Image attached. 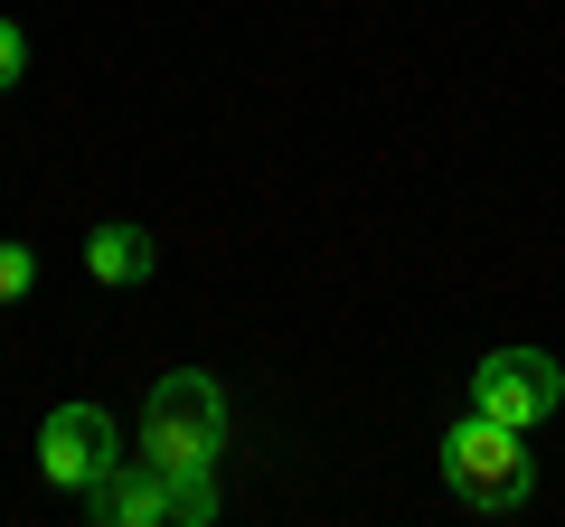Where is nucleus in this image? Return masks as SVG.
<instances>
[{
    "instance_id": "8",
    "label": "nucleus",
    "mask_w": 565,
    "mask_h": 527,
    "mask_svg": "<svg viewBox=\"0 0 565 527\" xmlns=\"http://www.w3.org/2000/svg\"><path fill=\"white\" fill-rule=\"evenodd\" d=\"M29 283H39V255L29 245H0V302H20Z\"/></svg>"
},
{
    "instance_id": "1",
    "label": "nucleus",
    "mask_w": 565,
    "mask_h": 527,
    "mask_svg": "<svg viewBox=\"0 0 565 527\" xmlns=\"http://www.w3.org/2000/svg\"><path fill=\"white\" fill-rule=\"evenodd\" d=\"M444 490H452L462 508H481V518H509V508H527V490H537V462H527V433L471 406L462 424L444 433Z\"/></svg>"
},
{
    "instance_id": "3",
    "label": "nucleus",
    "mask_w": 565,
    "mask_h": 527,
    "mask_svg": "<svg viewBox=\"0 0 565 527\" xmlns=\"http://www.w3.org/2000/svg\"><path fill=\"white\" fill-rule=\"evenodd\" d=\"M471 406L527 433V424H546V415L565 406V367L546 358V348H490V358L471 367Z\"/></svg>"
},
{
    "instance_id": "6",
    "label": "nucleus",
    "mask_w": 565,
    "mask_h": 527,
    "mask_svg": "<svg viewBox=\"0 0 565 527\" xmlns=\"http://www.w3.org/2000/svg\"><path fill=\"white\" fill-rule=\"evenodd\" d=\"M85 273H95V283H114V292H132V283H151V236H141V226H95V236H85Z\"/></svg>"
},
{
    "instance_id": "7",
    "label": "nucleus",
    "mask_w": 565,
    "mask_h": 527,
    "mask_svg": "<svg viewBox=\"0 0 565 527\" xmlns=\"http://www.w3.org/2000/svg\"><path fill=\"white\" fill-rule=\"evenodd\" d=\"M170 518L207 527V518H217V481H207V471H170Z\"/></svg>"
},
{
    "instance_id": "4",
    "label": "nucleus",
    "mask_w": 565,
    "mask_h": 527,
    "mask_svg": "<svg viewBox=\"0 0 565 527\" xmlns=\"http://www.w3.org/2000/svg\"><path fill=\"white\" fill-rule=\"evenodd\" d=\"M39 471L57 490H85V481H104L114 471V415L104 406H57L39 424Z\"/></svg>"
},
{
    "instance_id": "9",
    "label": "nucleus",
    "mask_w": 565,
    "mask_h": 527,
    "mask_svg": "<svg viewBox=\"0 0 565 527\" xmlns=\"http://www.w3.org/2000/svg\"><path fill=\"white\" fill-rule=\"evenodd\" d=\"M20 76H29V39L20 20H0V95H20Z\"/></svg>"
},
{
    "instance_id": "2",
    "label": "nucleus",
    "mask_w": 565,
    "mask_h": 527,
    "mask_svg": "<svg viewBox=\"0 0 565 527\" xmlns=\"http://www.w3.org/2000/svg\"><path fill=\"white\" fill-rule=\"evenodd\" d=\"M141 452L161 471H217L226 452V386L207 367H170L151 396H141Z\"/></svg>"
},
{
    "instance_id": "5",
    "label": "nucleus",
    "mask_w": 565,
    "mask_h": 527,
    "mask_svg": "<svg viewBox=\"0 0 565 527\" xmlns=\"http://www.w3.org/2000/svg\"><path fill=\"white\" fill-rule=\"evenodd\" d=\"M76 499H85V518H95V527H161L170 518V471L141 452V462H114L104 481H85Z\"/></svg>"
}]
</instances>
